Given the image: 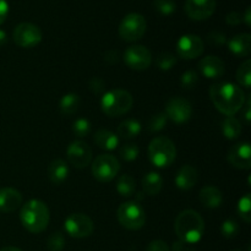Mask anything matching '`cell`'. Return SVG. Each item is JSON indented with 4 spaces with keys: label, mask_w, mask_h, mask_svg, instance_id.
Returning a JSON list of instances; mask_svg holds the SVG:
<instances>
[{
    "label": "cell",
    "mask_w": 251,
    "mask_h": 251,
    "mask_svg": "<svg viewBox=\"0 0 251 251\" xmlns=\"http://www.w3.org/2000/svg\"><path fill=\"white\" fill-rule=\"evenodd\" d=\"M210 97L218 112L226 117L237 114L245 104V93L232 82H217L211 86Z\"/></svg>",
    "instance_id": "1"
},
{
    "label": "cell",
    "mask_w": 251,
    "mask_h": 251,
    "mask_svg": "<svg viewBox=\"0 0 251 251\" xmlns=\"http://www.w3.org/2000/svg\"><path fill=\"white\" fill-rule=\"evenodd\" d=\"M176 237L185 244H195L200 242L205 232V222L199 212L185 210L178 215L174 223Z\"/></svg>",
    "instance_id": "2"
},
{
    "label": "cell",
    "mask_w": 251,
    "mask_h": 251,
    "mask_svg": "<svg viewBox=\"0 0 251 251\" xmlns=\"http://www.w3.org/2000/svg\"><path fill=\"white\" fill-rule=\"evenodd\" d=\"M20 220L25 229L33 234H39L48 227L50 212L48 206L43 201L32 199L22 205L20 211Z\"/></svg>",
    "instance_id": "3"
},
{
    "label": "cell",
    "mask_w": 251,
    "mask_h": 251,
    "mask_svg": "<svg viewBox=\"0 0 251 251\" xmlns=\"http://www.w3.org/2000/svg\"><path fill=\"white\" fill-rule=\"evenodd\" d=\"M134 104V98L127 91L117 88L105 92L100 100V108L105 115L110 118L122 117L130 112Z\"/></svg>",
    "instance_id": "4"
},
{
    "label": "cell",
    "mask_w": 251,
    "mask_h": 251,
    "mask_svg": "<svg viewBox=\"0 0 251 251\" xmlns=\"http://www.w3.org/2000/svg\"><path fill=\"white\" fill-rule=\"evenodd\" d=\"M176 157V145L166 136H157L149 145V158L157 168H167Z\"/></svg>",
    "instance_id": "5"
},
{
    "label": "cell",
    "mask_w": 251,
    "mask_h": 251,
    "mask_svg": "<svg viewBox=\"0 0 251 251\" xmlns=\"http://www.w3.org/2000/svg\"><path fill=\"white\" fill-rule=\"evenodd\" d=\"M118 221L127 230L141 229L146 222L144 208L136 201H127L122 203L118 208Z\"/></svg>",
    "instance_id": "6"
},
{
    "label": "cell",
    "mask_w": 251,
    "mask_h": 251,
    "mask_svg": "<svg viewBox=\"0 0 251 251\" xmlns=\"http://www.w3.org/2000/svg\"><path fill=\"white\" fill-rule=\"evenodd\" d=\"M146 19L141 14L130 12L119 25V36L125 42H135L142 38L146 32Z\"/></svg>",
    "instance_id": "7"
},
{
    "label": "cell",
    "mask_w": 251,
    "mask_h": 251,
    "mask_svg": "<svg viewBox=\"0 0 251 251\" xmlns=\"http://www.w3.org/2000/svg\"><path fill=\"white\" fill-rule=\"evenodd\" d=\"M92 176L100 183H109L120 171V163L112 154H100L92 162Z\"/></svg>",
    "instance_id": "8"
},
{
    "label": "cell",
    "mask_w": 251,
    "mask_h": 251,
    "mask_svg": "<svg viewBox=\"0 0 251 251\" xmlns=\"http://www.w3.org/2000/svg\"><path fill=\"white\" fill-rule=\"evenodd\" d=\"M64 229L71 238L82 239L92 234L95 225L85 213H71L64 222Z\"/></svg>",
    "instance_id": "9"
},
{
    "label": "cell",
    "mask_w": 251,
    "mask_h": 251,
    "mask_svg": "<svg viewBox=\"0 0 251 251\" xmlns=\"http://www.w3.org/2000/svg\"><path fill=\"white\" fill-rule=\"evenodd\" d=\"M14 42L21 48H34L42 41V31L38 26L31 22H21L12 32Z\"/></svg>",
    "instance_id": "10"
},
{
    "label": "cell",
    "mask_w": 251,
    "mask_h": 251,
    "mask_svg": "<svg viewBox=\"0 0 251 251\" xmlns=\"http://www.w3.org/2000/svg\"><path fill=\"white\" fill-rule=\"evenodd\" d=\"M166 115L168 119L176 124H184L188 122L193 114V105L188 100L183 97H172L166 104Z\"/></svg>",
    "instance_id": "11"
},
{
    "label": "cell",
    "mask_w": 251,
    "mask_h": 251,
    "mask_svg": "<svg viewBox=\"0 0 251 251\" xmlns=\"http://www.w3.org/2000/svg\"><path fill=\"white\" fill-rule=\"evenodd\" d=\"M66 158L71 166L77 169H83L92 162V150L85 141L76 140L66 149Z\"/></svg>",
    "instance_id": "12"
},
{
    "label": "cell",
    "mask_w": 251,
    "mask_h": 251,
    "mask_svg": "<svg viewBox=\"0 0 251 251\" xmlns=\"http://www.w3.org/2000/svg\"><path fill=\"white\" fill-rule=\"evenodd\" d=\"M124 63L132 70L142 71L150 68L152 63L151 51L144 46H131L124 51Z\"/></svg>",
    "instance_id": "13"
},
{
    "label": "cell",
    "mask_w": 251,
    "mask_h": 251,
    "mask_svg": "<svg viewBox=\"0 0 251 251\" xmlns=\"http://www.w3.org/2000/svg\"><path fill=\"white\" fill-rule=\"evenodd\" d=\"M176 53L180 58L191 60L203 53V42L196 34H185L176 43Z\"/></svg>",
    "instance_id": "14"
},
{
    "label": "cell",
    "mask_w": 251,
    "mask_h": 251,
    "mask_svg": "<svg viewBox=\"0 0 251 251\" xmlns=\"http://www.w3.org/2000/svg\"><path fill=\"white\" fill-rule=\"evenodd\" d=\"M216 10V0H186L185 12L191 20L202 21L212 16Z\"/></svg>",
    "instance_id": "15"
},
{
    "label": "cell",
    "mask_w": 251,
    "mask_h": 251,
    "mask_svg": "<svg viewBox=\"0 0 251 251\" xmlns=\"http://www.w3.org/2000/svg\"><path fill=\"white\" fill-rule=\"evenodd\" d=\"M228 162L238 169H250L251 147L248 142H240L229 150L227 156Z\"/></svg>",
    "instance_id": "16"
},
{
    "label": "cell",
    "mask_w": 251,
    "mask_h": 251,
    "mask_svg": "<svg viewBox=\"0 0 251 251\" xmlns=\"http://www.w3.org/2000/svg\"><path fill=\"white\" fill-rule=\"evenodd\" d=\"M199 70L206 78L217 80L225 75L226 65L222 59L215 55H208L199 61Z\"/></svg>",
    "instance_id": "17"
},
{
    "label": "cell",
    "mask_w": 251,
    "mask_h": 251,
    "mask_svg": "<svg viewBox=\"0 0 251 251\" xmlns=\"http://www.w3.org/2000/svg\"><path fill=\"white\" fill-rule=\"evenodd\" d=\"M22 205V195L14 188L0 189V212H15Z\"/></svg>",
    "instance_id": "18"
},
{
    "label": "cell",
    "mask_w": 251,
    "mask_h": 251,
    "mask_svg": "<svg viewBox=\"0 0 251 251\" xmlns=\"http://www.w3.org/2000/svg\"><path fill=\"white\" fill-rule=\"evenodd\" d=\"M199 180V173L195 167L186 166L181 167L176 176V185L180 190H190L196 185Z\"/></svg>",
    "instance_id": "19"
},
{
    "label": "cell",
    "mask_w": 251,
    "mask_h": 251,
    "mask_svg": "<svg viewBox=\"0 0 251 251\" xmlns=\"http://www.w3.org/2000/svg\"><path fill=\"white\" fill-rule=\"evenodd\" d=\"M228 49L232 54L239 58L248 56L251 51V36L249 33H240L227 42Z\"/></svg>",
    "instance_id": "20"
},
{
    "label": "cell",
    "mask_w": 251,
    "mask_h": 251,
    "mask_svg": "<svg viewBox=\"0 0 251 251\" xmlns=\"http://www.w3.org/2000/svg\"><path fill=\"white\" fill-rule=\"evenodd\" d=\"M47 173H48V178L51 183L55 185H60L68 179L70 171H69L68 163L64 159L58 158L50 162Z\"/></svg>",
    "instance_id": "21"
},
{
    "label": "cell",
    "mask_w": 251,
    "mask_h": 251,
    "mask_svg": "<svg viewBox=\"0 0 251 251\" xmlns=\"http://www.w3.org/2000/svg\"><path fill=\"white\" fill-rule=\"evenodd\" d=\"M200 201L206 208H218L223 202V194L213 185H206L200 190Z\"/></svg>",
    "instance_id": "22"
},
{
    "label": "cell",
    "mask_w": 251,
    "mask_h": 251,
    "mask_svg": "<svg viewBox=\"0 0 251 251\" xmlns=\"http://www.w3.org/2000/svg\"><path fill=\"white\" fill-rule=\"evenodd\" d=\"M93 141L100 149L105 151H113L119 146V137L114 132L107 129H100L95 132Z\"/></svg>",
    "instance_id": "23"
},
{
    "label": "cell",
    "mask_w": 251,
    "mask_h": 251,
    "mask_svg": "<svg viewBox=\"0 0 251 251\" xmlns=\"http://www.w3.org/2000/svg\"><path fill=\"white\" fill-rule=\"evenodd\" d=\"M142 184V190L146 195L154 196L158 195L161 193L162 188H163V178L161 174L157 172H150L146 176H144L141 181Z\"/></svg>",
    "instance_id": "24"
},
{
    "label": "cell",
    "mask_w": 251,
    "mask_h": 251,
    "mask_svg": "<svg viewBox=\"0 0 251 251\" xmlns=\"http://www.w3.org/2000/svg\"><path fill=\"white\" fill-rule=\"evenodd\" d=\"M140 132H141V124L136 119H125L118 126V135L125 140L134 139Z\"/></svg>",
    "instance_id": "25"
},
{
    "label": "cell",
    "mask_w": 251,
    "mask_h": 251,
    "mask_svg": "<svg viewBox=\"0 0 251 251\" xmlns=\"http://www.w3.org/2000/svg\"><path fill=\"white\" fill-rule=\"evenodd\" d=\"M81 104V98L77 93H68L63 96L59 103L61 114L64 115H73L78 110Z\"/></svg>",
    "instance_id": "26"
},
{
    "label": "cell",
    "mask_w": 251,
    "mask_h": 251,
    "mask_svg": "<svg viewBox=\"0 0 251 251\" xmlns=\"http://www.w3.org/2000/svg\"><path fill=\"white\" fill-rule=\"evenodd\" d=\"M222 132L228 140H235L242 134V124L239 120L232 115V117H226L222 122Z\"/></svg>",
    "instance_id": "27"
},
{
    "label": "cell",
    "mask_w": 251,
    "mask_h": 251,
    "mask_svg": "<svg viewBox=\"0 0 251 251\" xmlns=\"http://www.w3.org/2000/svg\"><path fill=\"white\" fill-rule=\"evenodd\" d=\"M117 190L124 198L134 196L136 193V181L130 174H123L117 181Z\"/></svg>",
    "instance_id": "28"
},
{
    "label": "cell",
    "mask_w": 251,
    "mask_h": 251,
    "mask_svg": "<svg viewBox=\"0 0 251 251\" xmlns=\"http://www.w3.org/2000/svg\"><path fill=\"white\" fill-rule=\"evenodd\" d=\"M237 81L242 87L250 88L251 85V60L247 59L243 61L237 71Z\"/></svg>",
    "instance_id": "29"
},
{
    "label": "cell",
    "mask_w": 251,
    "mask_h": 251,
    "mask_svg": "<svg viewBox=\"0 0 251 251\" xmlns=\"http://www.w3.org/2000/svg\"><path fill=\"white\" fill-rule=\"evenodd\" d=\"M237 211L239 217L242 218L245 223L251 222V194H245L243 198L239 199Z\"/></svg>",
    "instance_id": "30"
},
{
    "label": "cell",
    "mask_w": 251,
    "mask_h": 251,
    "mask_svg": "<svg viewBox=\"0 0 251 251\" xmlns=\"http://www.w3.org/2000/svg\"><path fill=\"white\" fill-rule=\"evenodd\" d=\"M167 123H168V118L166 113H157L150 118L147 123V130L150 132H158L167 126Z\"/></svg>",
    "instance_id": "31"
},
{
    "label": "cell",
    "mask_w": 251,
    "mask_h": 251,
    "mask_svg": "<svg viewBox=\"0 0 251 251\" xmlns=\"http://www.w3.org/2000/svg\"><path fill=\"white\" fill-rule=\"evenodd\" d=\"M221 233H222L223 237L227 238V239H233V238L237 237L238 233H239V225H238L237 221L233 220V218H228V220H226L225 222L222 223V226H221Z\"/></svg>",
    "instance_id": "32"
},
{
    "label": "cell",
    "mask_w": 251,
    "mask_h": 251,
    "mask_svg": "<svg viewBox=\"0 0 251 251\" xmlns=\"http://www.w3.org/2000/svg\"><path fill=\"white\" fill-rule=\"evenodd\" d=\"M65 244V238H64L63 233L60 232L51 233L47 240V248L49 251H63Z\"/></svg>",
    "instance_id": "33"
},
{
    "label": "cell",
    "mask_w": 251,
    "mask_h": 251,
    "mask_svg": "<svg viewBox=\"0 0 251 251\" xmlns=\"http://www.w3.org/2000/svg\"><path fill=\"white\" fill-rule=\"evenodd\" d=\"M156 64L159 70L168 71L176 64V58L171 53H161L156 58Z\"/></svg>",
    "instance_id": "34"
},
{
    "label": "cell",
    "mask_w": 251,
    "mask_h": 251,
    "mask_svg": "<svg viewBox=\"0 0 251 251\" xmlns=\"http://www.w3.org/2000/svg\"><path fill=\"white\" fill-rule=\"evenodd\" d=\"M153 6L156 7L157 11L164 16L174 14L176 10V4L174 0H154Z\"/></svg>",
    "instance_id": "35"
},
{
    "label": "cell",
    "mask_w": 251,
    "mask_h": 251,
    "mask_svg": "<svg viewBox=\"0 0 251 251\" xmlns=\"http://www.w3.org/2000/svg\"><path fill=\"white\" fill-rule=\"evenodd\" d=\"M119 154L124 161L126 162H132L135 159H137L140 154V150L137 147V145L135 144H126L124 146L120 147Z\"/></svg>",
    "instance_id": "36"
},
{
    "label": "cell",
    "mask_w": 251,
    "mask_h": 251,
    "mask_svg": "<svg viewBox=\"0 0 251 251\" xmlns=\"http://www.w3.org/2000/svg\"><path fill=\"white\" fill-rule=\"evenodd\" d=\"M73 132L77 137H86L91 132V123L85 118L75 120L73 124Z\"/></svg>",
    "instance_id": "37"
},
{
    "label": "cell",
    "mask_w": 251,
    "mask_h": 251,
    "mask_svg": "<svg viewBox=\"0 0 251 251\" xmlns=\"http://www.w3.org/2000/svg\"><path fill=\"white\" fill-rule=\"evenodd\" d=\"M199 82V75L195 70H188L181 75L180 85L184 90H193Z\"/></svg>",
    "instance_id": "38"
},
{
    "label": "cell",
    "mask_w": 251,
    "mask_h": 251,
    "mask_svg": "<svg viewBox=\"0 0 251 251\" xmlns=\"http://www.w3.org/2000/svg\"><path fill=\"white\" fill-rule=\"evenodd\" d=\"M207 42L211 46H223V44L227 43V38H226L225 33L218 31L210 32L207 36Z\"/></svg>",
    "instance_id": "39"
},
{
    "label": "cell",
    "mask_w": 251,
    "mask_h": 251,
    "mask_svg": "<svg viewBox=\"0 0 251 251\" xmlns=\"http://www.w3.org/2000/svg\"><path fill=\"white\" fill-rule=\"evenodd\" d=\"M145 251H171V248L163 240H153L147 245Z\"/></svg>",
    "instance_id": "40"
},
{
    "label": "cell",
    "mask_w": 251,
    "mask_h": 251,
    "mask_svg": "<svg viewBox=\"0 0 251 251\" xmlns=\"http://www.w3.org/2000/svg\"><path fill=\"white\" fill-rule=\"evenodd\" d=\"M105 88V82L102 78L95 77L90 81V90L95 93H100L103 92Z\"/></svg>",
    "instance_id": "41"
},
{
    "label": "cell",
    "mask_w": 251,
    "mask_h": 251,
    "mask_svg": "<svg viewBox=\"0 0 251 251\" xmlns=\"http://www.w3.org/2000/svg\"><path fill=\"white\" fill-rule=\"evenodd\" d=\"M243 21V16L237 11H232L226 16V22L230 26H238Z\"/></svg>",
    "instance_id": "42"
},
{
    "label": "cell",
    "mask_w": 251,
    "mask_h": 251,
    "mask_svg": "<svg viewBox=\"0 0 251 251\" xmlns=\"http://www.w3.org/2000/svg\"><path fill=\"white\" fill-rule=\"evenodd\" d=\"M9 14V4L6 0H0V25L4 24Z\"/></svg>",
    "instance_id": "43"
},
{
    "label": "cell",
    "mask_w": 251,
    "mask_h": 251,
    "mask_svg": "<svg viewBox=\"0 0 251 251\" xmlns=\"http://www.w3.org/2000/svg\"><path fill=\"white\" fill-rule=\"evenodd\" d=\"M250 107H251V100L249 98V100H248V102H247V105H245V112H244V118H245V120H247V123H249L250 119H251Z\"/></svg>",
    "instance_id": "44"
},
{
    "label": "cell",
    "mask_w": 251,
    "mask_h": 251,
    "mask_svg": "<svg viewBox=\"0 0 251 251\" xmlns=\"http://www.w3.org/2000/svg\"><path fill=\"white\" fill-rule=\"evenodd\" d=\"M184 249H185V243H183L181 240H176L172 245V250L173 251H183Z\"/></svg>",
    "instance_id": "45"
},
{
    "label": "cell",
    "mask_w": 251,
    "mask_h": 251,
    "mask_svg": "<svg viewBox=\"0 0 251 251\" xmlns=\"http://www.w3.org/2000/svg\"><path fill=\"white\" fill-rule=\"evenodd\" d=\"M243 21L247 24V26H251V9L250 7H247L244 12V17H243Z\"/></svg>",
    "instance_id": "46"
},
{
    "label": "cell",
    "mask_w": 251,
    "mask_h": 251,
    "mask_svg": "<svg viewBox=\"0 0 251 251\" xmlns=\"http://www.w3.org/2000/svg\"><path fill=\"white\" fill-rule=\"evenodd\" d=\"M7 42V34L6 32L2 31V29H0V46H4L5 43Z\"/></svg>",
    "instance_id": "47"
},
{
    "label": "cell",
    "mask_w": 251,
    "mask_h": 251,
    "mask_svg": "<svg viewBox=\"0 0 251 251\" xmlns=\"http://www.w3.org/2000/svg\"><path fill=\"white\" fill-rule=\"evenodd\" d=\"M0 251H22V250L19 249V248H16V247H5V248H2Z\"/></svg>",
    "instance_id": "48"
},
{
    "label": "cell",
    "mask_w": 251,
    "mask_h": 251,
    "mask_svg": "<svg viewBox=\"0 0 251 251\" xmlns=\"http://www.w3.org/2000/svg\"><path fill=\"white\" fill-rule=\"evenodd\" d=\"M183 251H198V250L194 249V248H185Z\"/></svg>",
    "instance_id": "49"
},
{
    "label": "cell",
    "mask_w": 251,
    "mask_h": 251,
    "mask_svg": "<svg viewBox=\"0 0 251 251\" xmlns=\"http://www.w3.org/2000/svg\"><path fill=\"white\" fill-rule=\"evenodd\" d=\"M233 251H242V250H233Z\"/></svg>",
    "instance_id": "50"
}]
</instances>
